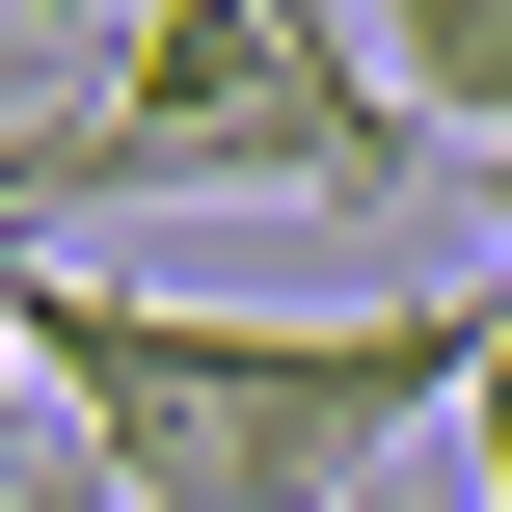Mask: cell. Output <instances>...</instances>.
<instances>
[{
	"label": "cell",
	"mask_w": 512,
	"mask_h": 512,
	"mask_svg": "<svg viewBox=\"0 0 512 512\" xmlns=\"http://www.w3.org/2000/svg\"><path fill=\"white\" fill-rule=\"evenodd\" d=\"M459 135L378 81L351 0H108L81 108H0V243L81 216H189V189H297V216H405Z\"/></svg>",
	"instance_id": "obj_1"
},
{
	"label": "cell",
	"mask_w": 512,
	"mask_h": 512,
	"mask_svg": "<svg viewBox=\"0 0 512 512\" xmlns=\"http://www.w3.org/2000/svg\"><path fill=\"white\" fill-rule=\"evenodd\" d=\"M351 27H378V81H405L432 135H486V162H512V0H351Z\"/></svg>",
	"instance_id": "obj_2"
},
{
	"label": "cell",
	"mask_w": 512,
	"mask_h": 512,
	"mask_svg": "<svg viewBox=\"0 0 512 512\" xmlns=\"http://www.w3.org/2000/svg\"><path fill=\"white\" fill-rule=\"evenodd\" d=\"M459 459H486V512H512V243H486V405H459Z\"/></svg>",
	"instance_id": "obj_3"
},
{
	"label": "cell",
	"mask_w": 512,
	"mask_h": 512,
	"mask_svg": "<svg viewBox=\"0 0 512 512\" xmlns=\"http://www.w3.org/2000/svg\"><path fill=\"white\" fill-rule=\"evenodd\" d=\"M0 512H108V459H54V486H0Z\"/></svg>",
	"instance_id": "obj_4"
}]
</instances>
